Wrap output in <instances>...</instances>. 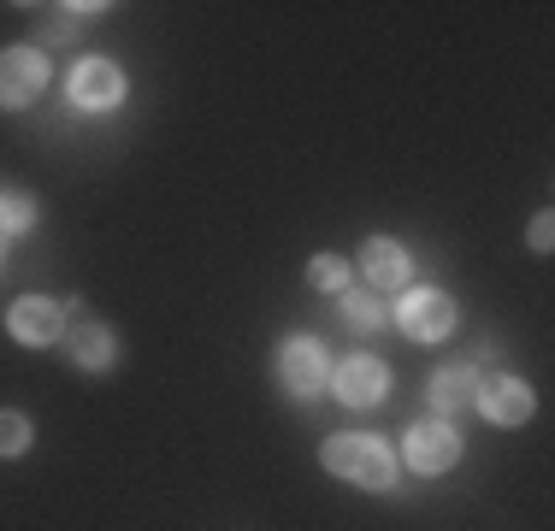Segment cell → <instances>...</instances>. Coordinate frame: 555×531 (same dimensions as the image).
<instances>
[{"label":"cell","mask_w":555,"mask_h":531,"mask_svg":"<svg viewBox=\"0 0 555 531\" xmlns=\"http://www.w3.org/2000/svg\"><path fill=\"white\" fill-rule=\"evenodd\" d=\"M343 319H349V331H385V301H378V289H349V296H343Z\"/></svg>","instance_id":"obj_13"},{"label":"cell","mask_w":555,"mask_h":531,"mask_svg":"<svg viewBox=\"0 0 555 531\" xmlns=\"http://www.w3.org/2000/svg\"><path fill=\"white\" fill-rule=\"evenodd\" d=\"M479 402V372L473 366H438L431 372V407L438 414H461V407Z\"/></svg>","instance_id":"obj_12"},{"label":"cell","mask_w":555,"mask_h":531,"mask_svg":"<svg viewBox=\"0 0 555 531\" xmlns=\"http://www.w3.org/2000/svg\"><path fill=\"white\" fill-rule=\"evenodd\" d=\"M532 390H526L520 378H508V372H502V378H479V414L491 419V425H526L532 419Z\"/></svg>","instance_id":"obj_10"},{"label":"cell","mask_w":555,"mask_h":531,"mask_svg":"<svg viewBox=\"0 0 555 531\" xmlns=\"http://www.w3.org/2000/svg\"><path fill=\"white\" fill-rule=\"evenodd\" d=\"M48 89V53L42 48H7L0 53V106L24 113Z\"/></svg>","instance_id":"obj_4"},{"label":"cell","mask_w":555,"mask_h":531,"mask_svg":"<svg viewBox=\"0 0 555 531\" xmlns=\"http://www.w3.org/2000/svg\"><path fill=\"white\" fill-rule=\"evenodd\" d=\"M526 243H532L538 255H550V243H555V219H550V212H538V219L526 224Z\"/></svg>","instance_id":"obj_17"},{"label":"cell","mask_w":555,"mask_h":531,"mask_svg":"<svg viewBox=\"0 0 555 531\" xmlns=\"http://www.w3.org/2000/svg\"><path fill=\"white\" fill-rule=\"evenodd\" d=\"M7 331L12 342H24V349H48V342L65 337V308L48 296H18L7 308Z\"/></svg>","instance_id":"obj_8"},{"label":"cell","mask_w":555,"mask_h":531,"mask_svg":"<svg viewBox=\"0 0 555 531\" xmlns=\"http://www.w3.org/2000/svg\"><path fill=\"white\" fill-rule=\"evenodd\" d=\"M320 467L354 490H390L396 484V455L366 431H332L320 443Z\"/></svg>","instance_id":"obj_1"},{"label":"cell","mask_w":555,"mask_h":531,"mask_svg":"<svg viewBox=\"0 0 555 531\" xmlns=\"http://www.w3.org/2000/svg\"><path fill=\"white\" fill-rule=\"evenodd\" d=\"M72 106L77 113H113L118 101H125V72H118L113 60H95V53H89V60H77L72 65Z\"/></svg>","instance_id":"obj_6"},{"label":"cell","mask_w":555,"mask_h":531,"mask_svg":"<svg viewBox=\"0 0 555 531\" xmlns=\"http://www.w3.org/2000/svg\"><path fill=\"white\" fill-rule=\"evenodd\" d=\"M402 461H408L414 472H426V478L449 472V467L461 461L455 425H449V419H414V425H408V437H402Z\"/></svg>","instance_id":"obj_3"},{"label":"cell","mask_w":555,"mask_h":531,"mask_svg":"<svg viewBox=\"0 0 555 531\" xmlns=\"http://www.w3.org/2000/svg\"><path fill=\"white\" fill-rule=\"evenodd\" d=\"M308 284H313V289H332V296H337V289H349V260L313 255V260H308Z\"/></svg>","instance_id":"obj_16"},{"label":"cell","mask_w":555,"mask_h":531,"mask_svg":"<svg viewBox=\"0 0 555 531\" xmlns=\"http://www.w3.org/2000/svg\"><path fill=\"white\" fill-rule=\"evenodd\" d=\"M396 325L408 331V342H443L449 331H455V301H449L438 284H414L396 301Z\"/></svg>","instance_id":"obj_2"},{"label":"cell","mask_w":555,"mask_h":531,"mask_svg":"<svg viewBox=\"0 0 555 531\" xmlns=\"http://www.w3.org/2000/svg\"><path fill=\"white\" fill-rule=\"evenodd\" d=\"M36 224V202L24 190H12V195H0V236H18V231H30Z\"/></svg>","instance_id":"obj_14"},{"label":"cell","mask_w":555,"mask_h":531,"mask_svg":"<svg viewBox=\"0 0 555 531\" xmlns=\"http://www.w3.org/2000/svg\"><path fill=\"white\" fill-rule=\"evenodd\" d=\"M278 384H284L289 396H320L325 384H332V361H325V349L313 337H289L284 349H278Z\"/></svg>","instance_id":"obj_5"},{"label":"cell","mask_w":555,"mask_h":531,"mask_svg":"<svg viewBox=\"0 0 555 531\" xmlns=\"http://www.w3.org/2000/svg\"><path fill=\"white\" fill-rule=\"evenodd\" d=\"M361 277L373 289L408 284V248L396 243V236H366V243H361Z\"/></svg>","instance_id":"obj_11"},{"label":"cell","mask_w":555,"mask_h":531,"mask_svg":"<svg viewBox=\"0 0 555 531\" xmlns=\"http://www.w3.org/2000/svg\"><path fill=\"white\" fill-rule=\"evenodd\" d=\"M65 354H72V366H83V372H107L113 366V325H101V319H89L83 308L72 301V325H65Z\"/></svg>","instance_id":"obj_9"},{"label":"cell","mask_w":555,"mask_h":531,"mask_svg":"<svg viewBox=\"0 0 555 531\" xmlns=\"http://www.w3.org/2000/svg\"><path fill=\"white\" fill-rule=\"evenodd\" d=\"M332 390L343 407H378L390 396V366L378 354H349L337 372H332Z\"/></svg>","instance_id":"obj_7"},{"label":"cell","mask_w":555,"mask_h":531,"mask_svg":"<svg viewBox=\"0 0 555 531\" xmlns=\"http://www.w3.org/2000/svg\"><path fill=\"white\" fill-rule=\"evenodd\" d=\"M24 449H30V419L18 407H0V461L24 455Z\"/></svg>","instance_id":"obj_15"}]
</instances>
